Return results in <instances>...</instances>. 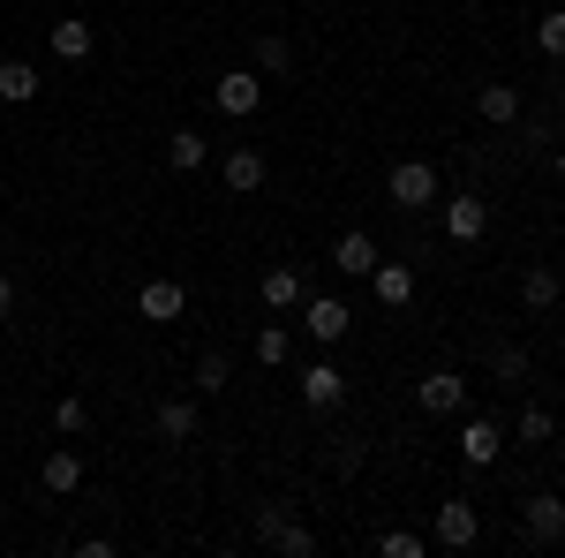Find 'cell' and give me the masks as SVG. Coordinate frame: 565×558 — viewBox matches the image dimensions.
Listing matches in <instances>:
<instances>
[{
    "mask_svg": "<svg viewBox=\"0 0 565 558\" xmlns=\"http://www.w3.org/2000/svg\"><path fill=\"white\" fill-rule=\"evenodd\" d=\"M513 430H521V445H551V438H558V415H551L543 400H527V408H521V423H513Z\"/></svg>",
    "mask_w": 565,
    "mask_h": 558,
    "instance_id": "22",
    "label": "cell"
},
{
    "mask_svg": "<svg viewBox=\"0 0 565 558\" xmlns=\"http://www.w3.org/2000/svg\"><path fill=\"white\" fill-rule=\"evenodd\" d=\"M287 520H295V514H287L279 498H264V506H257V520H249V528H257V544H264V551L279 544V528H287Z\"/></svg>",
    "mask_w": 565,
    "mask_h": 558,
    "instance_id": "28",
    "label": "cell"
},
{
    "mask_svg": "<svg viewBox=\"0 0 565 558\" xmlns=\"http://www.w3.org/2000/svg\"><path fill=\"white\" fill-rule=\"evenodd\" d=\"M271 551H279V558H317V536H309L302 520H287V528H279V544H271Z\"/></svg>",
    "mask_w": 565,
    "mask_h": 558,
    "instance_id": "30",
    "label": "cell"
},
{
    "mask_svg": "<svg viewBox=\"0 0 565 558\" xmlns=\"http://www.w3.org/2000/svg\"><path fill=\"white\" fill-rule=\"evenodd\" d=\"M332 264H340L348 280H370V272H377V242L354 227V234H340V242H332Z\"/></svg>",
    "mask_w": 565,
    "mask_h": 558,
    "instance_id": "15",
    "label": "cell"
},
{
    "mask_svg": "<svg viewBox=\"0 0 565 558\" xmlns=\"http://www.w3.org/2000/svg\"><path fill=\"white\" fill-rule=\"evenodd\" d=\"M490 378H498V386H527V347L498 340L490 347Z\"/></svg>",
    "mask_w": 565,
    "mask_h": 558,
    "instance_id": "21",
    "label": "cell"
},
{
    "mask_svg": "<svg viewBox=\"0 0 565 558\" xmlns=\"http://www.w3.org/2000/svg\"><path fill=\"white\" fill-rule=\"evenodd\" d=\"M521 302H527V309H535V317H543V309L558 302V272H551V264H535V272H527V280H521Z\"/></svg>",
    "mask_w": 565,
    "mask_h": 558,
    "instance_id": "23",
    "label": "cell"
},
{
    "mask_svg": "<svg viewBox=\"0 0 565 558\" xmlns=\"http://www.w3.org/2000/svg\"><path fill=\"white\" fill-rule=\"evenodd\" d=\"M257 295H264V309H295V302H302V272H295V264H271Z\"/></svg>",
    "mask_w": 565,
    "mask_h": 558,
    "instance_id": "19",
    "label": "cell"
},
{
    "mask_svg": "<svg viewBox=\"0 0 565 558\" xmlns=\"http://www.w3.org/2000/svg\"><path fill=\"white\" fill-rule=\"evenodd\" d=\"M8 309H15V280L0 272V317H8Z\"/></svg>",
    "mask_w": 565,
    "mask_h": 558,
    "instance_id": "33",
    "label": "cell"
},
{
    "mask_svg": "<svg viewBox=\"0 0 565 558\" xmlns=\"http://www.w3.org/2000/svg\"><path fill=\"white\" fill-rule=\"evenodd\" d=\"M415 400H423V415H460V408H468V378H460V370H430V378L415 386Z\"/></svg>",
    "mask_w": 565,
    "mask_h": 558,
    "instance_id": "7",
    "label": "cell"
},
{
    "mask_svg": "<svg viewBox=\"0 0 565 558\" xmlns=\"http://www.w3.org/2000/svg\"><path fill=\"white\" fill-rule=\"evenodd\" d=\"M551 551H558V558H565V528H558V536H551Z\"/></svg>",
    "mask_w": 565,
    "mask_h": 558,
    "instance_id": "34",
    "label": "cell"
},
{
    "mask_svg": "<svg viewBox=\"0 0 565 558\" xmlns=\"http://www.w3.org/2000/svg\"><path fill=\"white\" fill-rule=\"evenodd\" d=\"M257 69L264 76H287V69H295V45L287 39H257Z\"/></svg>",
    "mask_w": 565,
    "mask_h": 558,
    "instance_id": "29",
    "label": "cell"
},
{
    "mask_svg": "<svg viewBox=\"0 0 565 558\" xmlns=\"http://www.w3.org/2000/svg\"><path fill=\"white\" fill-rule=\"evenodd\" d=\"M498 453H505V430L490 423V415H468V423H460V461H468V468H490Z\"/></svg>",
    "mask_w": 565,
    "mask_h": 558,
    "instance_id": "9",
    "label": "cell"
},
{
    "mask_svg": "<svg viewBox=\"0 0 565 558\" xmlns=\"http://www.w3.org/2000/svg\"><path fill=\"white\" fill-rule=\"evenodd\" d=\"M226 378H234V362H226V355H196V392H204V400H212V392H226Z\"/></svg>",
    "mask_w": 565,
    "mask_h": 558,
    "instance_id": "26",
    "label": "cell"
},
{
    "mask_svg": "<svg viewBox=\"0 0 565 558\" xmlns=\"http://www.w3.org/2000/svg\"><path fill=\"white\" fill-rule=\"evenodd\" d=\"M53 430H61V438H84V430H90V408L76 400V392H61V400H53Z\"/></svg>",
    "mask_w": 565,
    "mask_h": 558,
    "instance_id": "24",
    "label": "cell"
},
{
    "mask_svg": "<svg viewBox=\"0 0 565 558\" xmlns=\"http://www.w3.org/2000/svg\"><path fill=\"white\" fill-rule=\"evenodd\" d=\"M45 45H53V61H61V69H84L90 53H98V31H90L84 15H61V23H53V39H45Z\"/></svg>",
    "mask_w": 565,
    "mask_h": 558,
    "instance_id": "6",
    "label": "cell"
},
{
    "mask_svg": "<svg viewBox=\"0 0 565 558\" xmlns=\"http://www.w3.org/2000/svg\"><path fill=\"white\" fill-rule=\"evenodd\" d=\"M39 483L53 491V498H76V491H84V453H76V445H53L45 468H39Z\"/></svg>",
    "mask_w": 565,
    "mask_h": 558,
    "instance_id": "10",
    "label": "cell"
},
{
    "mask_svg": "<svg viewBox=\"0 0 565 558\" xmlns=\"http://www.w3.org/2000/svg\"><path fill=\"white\" fill-rule=\"evenodd\" d=\"M302 333L317 347H340L354 333V309H348V302H332V295H317V302H302Z\"/></svg>",
    "mask_w": 565,
    "mask_h": 558,
    "instance_id": "4",
    "label": "cell"
},
{
    "mask_svg": "<svg viewBox=\"0 0 565 558\" xmlns=\"http://www.w3.org/2000/svg\"><path fill=\"white\" fill-rule=\"evenodd\" d=\"M558 347H565V325H558Z\"/></svg>",
    "mask_w": 565,
    "mask_h": 558,
    "instance_id": "36",
    "label": "cell"
},
{
    "mask_svg": "<svg viewBox=\"0 0 565 558\" xmlns=\"http://www.w3.org/2000/svg\"><path fill=\"white\" fill-rule=\"evenodd\" d=\"M521 528L535 536V544H551V536L565 528V498H558V491H535V498L521 506Z\"/></svg>",
    "mask_w": 565,
    "mask_h": 558,
    "instance_id": "13",
    "label": "cell"
},
{
    "mask_svg": "<svg viewBox=\"0 0 565 558\" xmlns=\"http://www.w3.org/2000/svg\"><path fill=\"white\" fill-rule=\"evenodd\" d=\"M39 69H31V61H0V98H8V106H31V98H39Z\"/></svg>",
    "mask_w": 565,
    "mask_h": 558,
    "instance_id": "20",
    "label": "cell"
},
{
    "mask_svg": "<svg viewBox=\"0 0 565 558\" xmlns=\"http://www.w3.org/2000/svg\"><path fill=\"white\" fill-rule=\"evenodd\" d=\"M377 551H385V558H423V536H415V528H385Z\"/></svg>",
    "mask_w": 565,
    "mask_h": 558,
    "instance_id": "31",
    "label": "cell"
},
{
    "mask_svg": "<svg viewBox=\"0 0 565 558\" xmlns=\"http://www.w3.org/2000/svg\"><path fill=\"white\" fill-rule=\"evenodd\" d=\"M476 114L490 122V129H521V91H513V84H482L476 91Z\"/></svg>",
    "mask_w": 565,
    "mask_h": 558,
    "instance_id": "14",
    "label": "cell"
},
{
    "mask_svg": "<svg viewBox=\"0 0 565 558\" xmlns=\"http://www.w3.org/2000/svg\"><path fill=\"white\" fill-rule=\"evenodd\" d=\"M370 287H377V302H385V309H407V302H415V272H407V264H385V257H377Z\"/></svg>",
    "mask_w": 565,
    "mask_h": 558,
    "instance_id": "17",
    "label": "cell"
},
{
    "mask_svg": "<svg viewBox=\"0 0 565 558\" xmlns=\"http://www.w3.org/2000/svg\"><path fill=\"white\" fill-rule=\"evenodd\" d=\"M385 197L399 212H423V204H445V181H437L430 159H399V167L385 173Z\"/></svg>",
    "mask_w": 565,
    "mask_h": 558,
    "instance_id": "1",
    "label": "cell"
},
{
    "mask_svg": "<svg viewBox=\"0 0 565 558\" xmlns=\"http://www.w3.org/2000/svg\"><path fill=\"white\" fill-rule=\"evenodd\" d=\"M354 468H362V445L340 438V445H332V475H354Z\"/></svg>",
    "mask_w": 565,
    "mask_h": 558,
    "instance_id": "32",
    "label": "cell"
},
{
    "mask_svg": "<svg viewBox=\"0 0 565 558\" xmlns=\"http://www.w3.org/2000/svg\"><path fill=\"white\" fill-rule=\"evenodd\" d=\"M196 430H204V415H196V400H159V438H167V445H189V438H196Z\"/></svg>",
    "mask_w": 565,
    "mask_h": 558,
    "instance_id": "16",
    "label": "cell"
},
{
    "mask_svg": "<svg viewBox=\"0 0 565 558\" xmlns=\"http://www.w3.org/2000/svg\"><path fill=\"white\" fill-rule=\"evenodd\" d=\"M430 536H437V551H476L482 544V514H476V498H445L430 520Z\"/></svg>",
    "mask_w": 565,
    "mask_h": 558,
    "instance_id": "2",
    "label": "cell"
},
{
    "mask_svg": "<svg viewBox=\"0 0 565 558\" xmlns=\"http://www.w3.org/2000/svg\"><path fill=\"white\" fill-rule=\"evenodd\" d=\"M482 227H490V204L482 197H445V234L452 242H482Z\"/></svg>",
    "mask_w": 565,
    "mask_h": 558,
    "instance_id": "12",
    "label": "cell"
},
{
    "mask_svg": "<svg viewBox=\"0 0 565 558\" xmlns=\"http://www.w3.org/2000/svg\"><path fill=\"white\" fill-rule=\"evenodd\" d=\"M264 151H249V144H234V151H226V159H218V181H226V189H234V197H257L264 189Z\"/></svg>",
    "mask_w": 565,
    "mask_h": 558,
    "instance_id": "8",
    "label": "cell"
},
{
    "mask_svg": "<svg viewBox=\"0 0 565 558\" xmlns=\"http://www.w3.org/2000/svg\"><path fill=\"white\" fill-rule=\"evenodd\" d=\"M204 159H212V136H196V129H174V136H167V167H174V173H196Z\"/></svg>",
    "mask_w": 565,
    "mask_h": 558,
    "instance_id": "18",
    "label": "cell"
},
{
    "mask_svg": "<svg viewBox=\"0 0 565 558\" xmlns=\"http://www.w3.org/2000/svg\"><path fill=\"white\" fill-rule=\"evenodd\" d=\"M558 181H565V151H558Z\"/></svg>",
    "mask_w": 565,
    "mask_h": 558,
    "instance_id": "35",
    "label": "cell"
},
{
    "mask_svg": "<svg viewBox=\"0 0 565 558\" xmlns=\"http://www.w3.org/2000/svg\"><path fill=\"white\" fill-rule=\"evenodd\" d=\"M348 400V378H340V362H309L302 370V408L309 415H332Z\"/></svg>",
    "mask_w": 565,
    "mask_h": 558,
    "instance_id": "5",
    "label": "cell"
},
{
    "mask_svg": "<svg viewBox=\"0 0 565 558\" xmlns=\"http://www.w3.org/2000/svg\"><path fill=\"white\" fill-rule=\"evenodd\" d=\"M212 106H218V114H234V122H249V114L264 106V76H257V69H226V76L212 84Z\"/></svg>",
    "mask_w": 565,
    "mask_h": 558,
    "instance_id": "3",
    "label": "cell"
},
{
    "mask_svg": "<svg viewBox=\"0 0 565 558\" xmlns=\"http://www.w3.org/2000/svg\"><path fill=\"white\" fill-rule=\"evenodd\" d=\"M136 309H143L151 325H174L181 309H189V287H181V280H143V295H136Z\"/></svg>",
    "mask_w": 565,
    "mask_h": 558,
    "instance_id": "11",
    "label": "cell"
},
{
    "mask_svg": "<svg viewBox=\"0 0 565 558\" xmlns=\"http://www.w3.org/2000/svg\"><path fill=\"white\" fill-rule=\"evenodd\" d=\"M287 355H295V333H287V325H264V333H257V362H264V370H279Z\"/></svg>",
    "mask_w": 565,
    "mask_h": 558,
    "instance_id": "25",
    "label": "cell"
},
{
    "mask_svg": "<svg viewBox=\"0 0 565 558\" xmlns=\"http://www.w3.org/2000/svg\"><path fill=\"white\" fill-rule=\"evenodd\" d=\"M535 53H543V61H565V8H551V15L535 23Z\"/></svg>",
    "mask_w": 565,
    "mask_h": 558,
    "instance_id": "27",
    "label": "cell"
}]
</instances>
